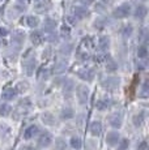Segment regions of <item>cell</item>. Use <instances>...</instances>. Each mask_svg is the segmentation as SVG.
<instances>
[{
  "label": "cell",
  "mask_w": 149,
  "mask_h": 150,
  "mask_svg": "<svg viewBox=\"0 0 149 150\" xmlns=\"http://www.w3.org/2000/svg\"><path fill=\"white\" fill-rule=\"evenodd\" d=\"M24 72L26 76H33L35 72L37 67V62H35V56H34L33 51H28L26 55L24 56Z\"/></svg>",
  "instance_id": "1"
},
{
  "label": "cell",
  "mask_w": 149,
  "mask_h": 150,
  "mask_svg": "<svg viewBox=\"0 0 149 150\" xmlns=\"http://www.w3.org/2000/svg\"><path fill=\"white\" fill-rule=\"evenodd\" d=\"M74 90H76V97H77V100H79L80 105H87L88 100H89V97H90V89L88 85L85 83H80V85L74 86Z\"/></svg>",
  "instance_id": "2"
},
{
  "label": "cell",
  "mask_w": 149,
  "mask_h": 150,
  "mask_svg": "<svg viewBox=\"0 0 149 150\" xmlns=\"http://www.w3.org/2000/svg\"><path fill=\"white\" fill-rule=\"evenodd\" d=\"M120 85V79L116 76H106L101 80V86L106 91H115Z\"/></svg>",
  "instance_id": "3"
},
{
  "label": "cell",
  "mask_w": 149,
  "mask_h": 150,
  "mask_svg": "<svg viewBox=\"0 0 149 150\" xmlns=\"http://www.w3.org/2000/svg\"><path fill=\"white\" fill-rule=\"evenodd\" d=\"M77 77L82 81H87V82H92L96 77V71L93 68H88V67H84V68H80L77 71Z\"/></svg>",
  "instance_id": "4"
},
{
  "label": "cell",
  "mask_w": 149,
  "mask_h": 150,
  "mask_svg": "<svg viewBox=\"0 0 149 150\" xmlns=\"http://www.w3.org/2000/svg\"><path fill=\"white\" fill-rule=\"evenodd\" d=\"M131 14V5L128 3H123L119 7H116L113 12V16L115 18H126Z\"/></svg>",
  "instance_id": "5"
},
{
  "label": "cell",
  "mask_w": 149,
  "mask_h": 150,
  "mask_svg": "<svg viewBox=\"0 0 149 150\" xmlns=\"http://www.w3.org/2000/svg\"><path fill=\"white\" fill-rule=\"evenodd\" d=\"M53 142H54V138H53V136H51V133L50 132H47V131H45V132H42V133L39 134L38 142L37 144H38L39 148H48Z\"/></svg>",
  "instance_id": "6"
},
{
  "label": "cell",
  "mask_w": 149,
  "mask_h": 150,
  "mask_svg": "<svg viewBox=\"0 0 149 150\" xmlns=\"http://www.w3.org/2000/svg\"><path fill=\"white\" fill-rule=\"evenodd\" d=\"M74 81L73 80H71V79H65V81L63 82V85L60 86L62 88V90H63V94H64V97H67V98H70L71 96H72V93H73V90H74Z\"/></svg>",
  "instance_id": "7"
},
{
  "label": "cell",
  "mask_w": 149,
  "mask_h": 150,
  "mask_svg": "<svg viewBox=\"0 0 149 150\" xmlns=\"http://www.w3.org/2000/svg\"><path fill=\"white\" fill-rule=\"evenodd\" d=\"M41 122L45 124V125H48V127H54L56 124V117L53 112L50 111H43L41 114Z\"/></svg>",
  "instance_id": "8"
},
{
  "label": "cell",
  "mask_w": 149,
  "mask_h": 150,
  "mask_svg": "<svg viewBox=\"0 0 149 150\" xmlns=\"http://www.w3.org/2000/svg\"><path fill=\"white\" fill-rule=\"evenodd\" d=\"M109 124H110L111 127H113L114 129H120L123 125V117L122 115L118 114V112H115V114H111L110 116H109Z\"/></svg>",
  "instance_id": "9"
},
{
  "label": "cell",
  "mask_w": 149,
  "mask_h": 150,
  "mask_svg": "<svg viewBox=\"0 0 149 150\" xmlns=\"http://www.w3.org/2000/svg\"><path fill=\"white\" fill-rule=\"evenodd\" d=\"M105 67L107 73H115L118 71V63L115 62V59H113V56L107 55L105 56Z\"/></svg>",
  "instance_id": "10"
},
{
  "label": "cell",
  "mask_w": 149,
  "mask_h": 150,
  "mask_svg": "<svg viewBox=\"0 0 149 150\" xmlns=\"http://www.w3.org/2000/svg\"><path fill=\"white\" fill-rule=\"evenodd\" d=\"M119 140H120V134H119V132H116V131H111L106 134V144H107L109 146H111V148L118 145Z\"/></svg>",
  "instance_id": "11"
},
{
  "label": "cell",
  "mask_w": 149,
  "mask_h": 150,
  "mask_svg": "<svg viewBox=\"0 0 149 150\" xmlns=\"http://www.w3.org/2000/svg\"><path fill=\"white\" fill-rule=\"evenodd\" d=\"M31 107H33V102H31L30 98H28V97L21 98V99L18 100V103H17V108L20 110V111H17V112H28Z\"/></svg>",
  "instance_id": "12"
},
{
  "label": "cell",
  "mask_w": 149,
  "mask_h": 150,
  "mask_svg": "<svg viewBox=\"0 0 149 150\" xmlns=\"http://www.w3.org/2000/svg\"><path fill=\"white\" fill-rule=\"evenodd\" d=\"M90 12L84 7V5H79V7H74L73 8V16L76 17L77 20H84L87 17H89Z\"/></svg>",
  "instance_id": "13"
},
{
  "label": "cell",
  "mask_w": 149,
  "mask_h": 150,
  "mask_svg": "<svg viewBox=\"0 0 149 150\" xmlns=\"http://www.w3.org/2000/svg\"><path fill=\"white\" fill-rule=\"evenodd\" d=\"M60 120L63 122H68V120H72L74 117V110L72 107H64L60 110V114H59Z\"/></svg>",
  "instance_id": "14"
},
{
  "label": "cell",
  "mask_w": 149,
  "mask_h": 150,
  "mask_svg": "<svg viewBox=\"0 0 149 150\" xmlns=\"http://www.w3.org/2000/svg\"><path fill=\"white\" fill-rule=\"evenodd\" d=\"M39 133V127L35 125V124H31L24 131V138L25 140H31Z\"/></svg>",
  "instance_id": "15"
},
{
  "label": "cell",
  "mask_w": 149,
  "mask_h": 150,
  "mask_svg": "<svg viewBox=\"0 0 149 150\" xmlns=\"http://www.w3.org/2000/svg\"><path fill=\"white\" fill-rule=\"evenodd\" d=\"M94 107L98 110V111H106V110H109L111 107V99L110 98H99L96 102Z\"/></svg>",
  "instance_id": "16"
},
{
  "label": "cell",
  "mask_w": 149,
  "mask_h": 150,
  "mask_svg": "<svg viewBox=\"0 0 149 150\" xmlns=\"http://www.w3.org/2000/svg\"><path fill=\"white\" fill-rule=\"evenodd\" d=\"M89 132L92 136L94 137H98L99 134L102 133V123L99 120H94V122L90 123V127H89Z\"/></svg>",
  "instance_id": "17"
},
{
  "label": "cell",
  "mask_w": 149,
  "mask_h": 150,
  "mask_svg": "<svg viewBox=\"0 0 149 150\" xmlns=\"http://www.w3.org/2000/svg\"><path fill=\"white\" fill-rule=\"evenodd\" d=\"M17 97V93L15 90V88H11V86H7V88L3 89L1 91V98L4 100H13Z\"/></svg>",
  "instance_id": "18"
},
{
  "label": "cell",
  "mask_w": 149,
  "mask_h": 150,
  "mask_svg": "<svg viewBox=\"0 0 149 150\" xmlns=\"http://www.w3.org/2000/svg\"><path fill=\"white\" fill-rule=\"evenodd\" d=\"M56 26H58V22L53 18H46L43 21V31L45 33H48V34L54 33Z\"/></svg>",
  "instance_id": "19"
},
{
  "label": "cell",
  "mask_w": 149,
  "mask_h": 150,
  "mask_svg": "<svg viewBox=\"0 0 149 150\" xmlns=\"http://www.w3.org/2000/svg\"><path fill=\"white\" fill-rule=\"evenodd\" d=\"M147 13H148L147 7L143 5V4L137 5V7L135 8V11H133V16H135V18L136 20H144L145 17H147Z\"/></svg>",
  "instance_id": "20"
},
{
  "label": "cell",
  "mask_w": 149,
  "mask_h": 150,
  "mask_svg": "<svg viewBox=\"0 0 149 150\" xmlns=\"http://www.w3.org/2000/svg\"><path fill=\"white\" fill-rule=\"evenodd\" d=\"M29 89H30V83H29V81H26V80L18 81L15 86V90L17 94H24V93H26Z\"/></svg>",
  "instance_id": "21"
},
{
  "label": "cell",
  "mask_w": 149,
  "mask_h": 150,
  "mask_svg": "<svg viewBox=\"0 0 149 150\" xmlns=\"http://www.w3.org/2000/svg\"><path fill=\"white\" fill-rule=\"evenodd\" d=\"M30 41L34 46L42 45L43 41H45V37H43V34H42V31H37V30L33 31V33L30 34Z\"/></svg>",
  "instance_id": "22"
},
{
  "label": "cell",
  "mask_w": 149,
  "mask_h": 150,
  "mask_svg": "<svg viewBox=\"0 0 149 150\" xmlns=\"http://www.w3.org/2000/svg\"><path fill=\"white\" fill-rule=\"evenodd\" d=\"M110 45H111V41H110V38H109L107 35H102V37H99V39H98V48L101 51H109V48H110Z\"/></svg>",
  "instance_id": "23"
},
{
  "label": "cell",
  "mask_w": 149,
  "mask_h": 150,
  "mask_svg": "<svg viewBox=\"0 0 149 150\" xmlns=\"http://www.w3.org/2000/svg\"><path fill=\"white\" fill-rule=\"evenodd\" d=\"M12 42L17 46H21L25 42V33L21 30H16L12 34Z\"/></svg>",
  "instance_id": "24"
},
{
  "label": "cell",
  "mask_w": 149,
  "mask_h": 150,
  "mask_svg": "<svg viewBox=\"0 0 149 150\" xmlns=\"http://www.w3.org/2000/svg\"><path fill=\"white\" fill-rule=\"evenodd\" d=\"M67 68H68V63L65 62V60H62V62H58L55 65H54L53 73H55V74H62V73H64V72L67 71Z\"/></svg>",
  "instance_id": "25"
},
{
  "label": "cell",
  "mask_w": 149,
  "mask_h": 150,
  "mask_svg": "<svg viewBox=\"0 0 149 150\" xmlns=\"http://www.w3.org/2000/svg\"><path fill=\"white\" fill-rule=\"evenodd\" d=\"M12 106L8 105V103H3V105H0V116L1 117H8L12 115Z\"/></svg>",
  "instance_id": "26"
},
{
  "label": "cell",
  "mask_w": 149,
  "mask_h": 150,
  "mask_svg": "<svg viewBox=\"0 0 149 150\" xmlns=\"http://www.w3.org/2000/svg\"><path fill=\"white\" fill-rule=\"evenodd\" d=\"M70 146L73 150H80L82 148V140L79 136H72L70 140Z\"/></svg>",
  "instance_id": "27"
},
{
  "label": "cell",
  "mask_w": 149,
  "mask_h": 150,
  "mask_svg": "<svg viewBox=\"0 0 149 150\" xmlns=\"http://www.w3.org/2000/svg\"><path fill=\"white\" fill-rule=\"evenodd\" d=\"M144 119H145V114L144 112H137V114L133 115L132 117V123L135 127H141V124L144 123Z\"/></svg>",
  "instance_id": "28"
},
{
  "label": "cell",
  "mask_w": 149,
  "mask_h": 150,
  "mask_svg": "<svg viewBox=\"0 0 149 150\" xmlns=\"http://www.w3.org/2000/svg\"><path fill=\"white\" fill-rule=\"evenodd\" d=\"M50 8H51V3H50V1H42V3H38V4L35 5V11H37L38 13H45V12H47Z\"/></svg>",
  "instance_id": "29"
},
{
  "label": "cell",
  "mask_w": 149,
  "mask_h": 150,
  "mask_svg": "<svg viewBox=\"0 0 149 150\" xmlns=\"http://www.w3.org/2000/svg\"><path fill=\"white\" fill-rule=\"evenodd\" d=\"M73 51V46L71 45V43H67V45H63L62 47H60L59 52L60 55H63V56H70L71 54H72Z\"/></svg>",
  "instance_id": "30"
},
{
  "label": "cell",
  "mask_w": 149,
  "mask_h": 150,
  "mask_svg": "<svg viewBox=\"0 0 149 150\" xmlns=\"http://www.w3.org/2000/svg\"><path fill=\"white\" fill-rule=\"evenodd\" d=\"M51 76V71L47 68H41L38 72V80L39 81H46L48 80V77Z\"/></svg>",
  "instance_id": "31"
},
{
  "label": "cell",
  "mask_w": 149,
  "mask_h": 150,
  "mask_svg": "<svg viewBox=\"0 0 149 150\" xmlns=\"http://www.w3.org/2000/svg\"><path fill=\"white\" fill-rule=\"evenodd\" d=\"M67 149V141L63 137L55 138V150H65Z\"/></svg>",
  "instance_id": "32"
},
{
  "label": "cell",
  "mask_w": 149,
  "mask_h": 150,
  "mask_svg": "<svg viewBox=\"0 0 149 150\" xmlns=\"http://www.w3.org/2000/svg\"><path fill=\"white\" fill-rule=\"evenodd\" d=\"M148 56V48L145 45H141L139 46V48H137V57H139L140 60H145Z\"/></svg>",
  "instance_id": "33"
},
{
  "label": "cell",
  "mask_w": 149,
  "mask_h": 150,
  "mask_svg": "<svg viewBox=\"0 0 149 150\" xmlns=\"http://www.w3.org/2000/svg\"><path fill=\"white\" fill-rule=\"evenodd\" d=\"M26 24H28V26L29 28H37L39 25V18L37 16H33V14H31V16H28L26 17Z\"/></svg>",
  "instance_id": "34"
},
{
  "label": "cell",
  "mask_w": 149,
  "mask_h": 150,
  "mask_svg": "<svg viewBox=\"0 0 149 150\" xmlns=\"http://www.w3.org/2000/svg\"><path fill=\"white\" fill-rule=\"evenodd\" d=\"M116 146H118L116 150H128V148H130V140L128 138H120Z\"/></svg>",
  "instance_id": "35"
},
{
  "label": "cell",
  "mask_w": 149,
  "mask_h": 150,
  "mask_svg": "<svg viewBox=\"0 0 149 150\" xmlns=\"http://www.w3.org/2000/svg\"><path fill=\"white\" fill-rule=\"evenodd\" d=\"M132 33H133V26L131 24L124 25V28H123V30H122L123 37H124V38H130V37L132 35Z\"/></svg>",
  "instance_id": "36"
},
{
  "label": "cell",
  "mask_w": 149,
  "mask_h": 150,
  "mask_svg": "<svg viewBox=\"0 0 149 150\" xmlns=\"http://www.w3.org/2000/svg\"><path fill=\"white\" fill-rule=\"evenodd\" d=\"M77 57H79L81 62H85V60L89 59V54H88L87 51H79V52H77Z\"/></svg>",
  "instance_id": "37"
},
{
  "label": "cell",
  "mask_w": 149,
  "mask_h": 150,
  "mask_svg": "<svg viewBox=\"0 0 149 150\" xmlns=\"http://www.w3.org/2000/svg\"><path fill=\"white\" fill-rule=\"evenodd\" d=\"M65 79H67V77H58V79L54 80V85L55 86H62L63 82L65 81Z\"/></svg>",
  "instance_id": "38"
},
{
  "label": "cell",
  "mask_w": 149,
  "mask_h": 150,
  "mask_svg": "<svg viewBox=\"0 0 149 150\" xmlns=\"http://www.w3.org/2000/svg\"><path fill=\"white\" fill-rule=\"evenodd\" d=\"M137 150H148V142L145 140H143L141 142L137 145Z\"/></svg>",
  "instance_id": "39"
},
{
  "label": "cell",
  "mask_w": 149,
  "mask_h": 150,
  "mask_svg": "<svg viewBox=\"0 0 149 150\" xmlns=\"http://www.w3.org/2000/svg\"><path fill=\"white\" fill-rule=\"evenodd\" d=\"M70 28L67 26V25H64V26L62 28V35L63 37H70Z\"/></svg>",
  "instance_id": "40"
},
{
  "label": "cell",
  "mask_w": 149,
  "mask_h": 150,
  "mask_svg": "<svg viewBox=\"0 0 149 150\" xmlns=\"http://www.w3.org/2000/svg\"><path fill=\"white\" fill-rule=\"evenodd\" d=\"M94 26H96V29H99V30H101V29L105 28V24L102 20H97V21L94 22Z\"/></svg>",
  "instance_id": "41"
},
{
  "label": "cell",
  "mask_w": 149,
  "mask_h": 150,
  "mask_svg": "<svg viewBox=\"0 0 149 150\" xmlns=\"http://www.w3.org/2000/svg\"><path fill=\"white\" fill-rule=\"evenodd\" d=\"M8 34H9V31H8V29H7V28L0 26V37H7Z\"/></svg>",
  "instance_id": "42"
},
{
  "label": "cell",
  "mask_w": 149,
  "mask_h": 150,
  "mask_svg": "<svg viewBox=\"0 0 149 150\" xmlns=\"http://www.w3.org/2000/svg\"><path fill=\"white\" fill-rule=\"evenodd\" d=\"M80 1H81L84 5H89V4H92V1H93V0H80Z\"/></svg>",
  "instance_id": "43"
},
{
  "label": "cell",
  "mask_w": 149,
  "mask_h": 150,
  "mask_svg": "<svg viewBox=\"0 0 149 150\" xmlns=\"http://www.w3.org/2000/svg\"><path fill=\"white\" fill-rule=\"evenodd\" d=\"M102 1H104V3H107V1H109V0H102Z\"/></svg>",
  "instance_id": "44"
},
{
  "label": "cell",
  "mask_w": 149,
  "mask_h": 150,
  "mask_svg": "<svg viewBox=\"0 0 149 150\" xmlns=\"http://www.w3.org/2000/svg\"><path fill=\"white\" fill-rule=\"evenodd\" d=\"M18 1H20V3H24V0H18Z\"/></svg>",
  "instance_id": "45"
},
{
  "label": "cell",
  "mask_w": 149,
  "mask_h": 150,
  "mask_svg": "<svg viewBox=\"0 0 149 150\" xmlns=\"http://www.w3.org/2000/svg\"><path fill=\"white\" fill-rule=\"evenodd\" d=\"M34 1H37V0H34Z\"/></svg>",
  "instance_id": "46"
}]
</instances>
